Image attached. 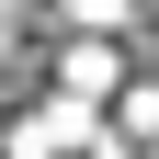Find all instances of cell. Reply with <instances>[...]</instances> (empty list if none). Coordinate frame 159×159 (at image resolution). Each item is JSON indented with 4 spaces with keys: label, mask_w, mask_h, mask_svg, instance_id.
Listing matches in <instances>:
<instances>
[{
    "label": "cell",
    "mask_w": 159,
    "mask_h": 159,
    "mask_svg": "<svg viewBox=\"0 0 159 159\" xmlns=\"http://www.w3.org/2000/svg\"><path fill=\"white\" fill-rule=\"evenodd\" d=\"M68 148H91V114L57 91V102H34V114H11V159H68Z\"/></svg>",
    "instance_id": "cell-1"
},
{
    "label": "cell",
    "mask_w": 159,
    "mask_h": 159,
    "mask_svg": "<svg viewBox=\"0 0 159 159\" xmlns=\"http://www.w3.org/2000/svg\"><path fill=\"white\" fill-rule=\"evenodd\" d=\"M57 80H68V102H80V91H102V80H114V57H102V46H68Z\"/></svg>",
    "instance_id": "cell-2"
},
{
    "label": "cell",
    "mask_w": 159,
    "mask_h": 159,
    "mask_svg": "<svg viewBox=\"0 0 159 159\" xmlns=\"http://www.w3.org/2000/svg\"><path fill=\"white\" fill-rule=\"evenodd\" d=\"M68 11H80V23H125L136 0H68Z\"/></svg>",
    "instance_id": "cell-3"
},
{
    "label": "cell",
    "mask_w": 159,
    "mask_h": 159,
    "mask_svg": "<svg viewBox=\"0 0 159 159\" xmlns=\"http://www.w3.org/2000/svg\"><path fill=\"white\" fill-rule=\"evenodd\" d=\"M91 159H136V148H91Z\"/></svg>",
    "instance_id": "cell-4"
}]
</instances>
